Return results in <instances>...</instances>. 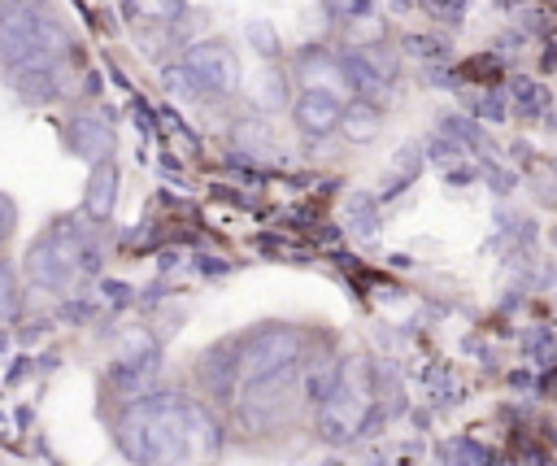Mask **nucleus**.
Wrapping results in <instances>:
<instances>
[{"mask_svg": "<svg viewBox=\"0 0 557 466\" xmlns=\"http://www.w3.org/2000/svg\"><path fill=\"white\" fill-rule=\"evenodd\" d=\"M9 87L26 105H52L74 91V83H65V61H22L9 70Z\"/></svg>", "mask_w": 557, "mask_h": 466, "instance_id": "5", "label": "nucleus"}, {"mask_svg": "<svg viewBox=\"0 0 557 466\" xmlns=\"http://www.w3.org/2000/svg\"><path fill=\"white\" fill-rule=\"evenodd\" d=\"M39 0H4L0 13V65L13 70L30 57V39H35V22H39Z\"/></svg>", "mask_w": 557, "mask_h": 466, "instance_id": "7", "label": "nucleus"}, {"mask_svg": "<svg viewBox=\"0 0 557 466\" xmlns=\"http://www.w3.org/2000/svg\"><path fill=\"white\" fill-rule=\"evenodd\" d=\"M296 74L305 78V87H318V91H331V96H352L348 91V78H344V70H339V57H331L326 48H305L300 57H296Z\"/></svg>", "mask_w": 557, "mask_h": 466, "instance_id": "11", "label": "nucleus"}, {"mask_svg": "<svg viewBox=\"0 0 557 466\" xmlns=\"http://www.w3.org/2000/svg\"><path fill=\"white\" fill-rule=\"evenodd\" d=\"M239 344L244 340H218V344H209L200 357H196V379L205 383V392L213 396V401H235V392H239Z\"/></svg>", "mask_w": 557, "mask_h": 466, "instance_id": "6", "label": "nucleus"}, {"mask_svg": "<svg viewBox=\"0 0 557 466\" xmlns=\"http://www.w3.org/2000/svg\"><path fill=\"white\" fill-rule=\"evenodd\" d=\"M161 83H165V87H170L174 96H183V100H196V105H200V100H209V96H205V87H200V78L191 74V65H187L183 57H178L174 65H165Z\"/></svg>", "mask_w": 557, "mask_h": 466, "instance_id": "17", "label": "nucleus"}, {"mask_svg": "<svg viewBox=\"0 0 557 466\" xmlns=\"http://www.w3.org/2000/svg\"><path fill=\"white\" fill-rule=\"evenodd\" d=\"M70 44H74V35H70L57 17H39L26 61H65V57H70Z\"/></svg>", "mask_w": 557, "mask_h": 466, "instance_id": "13", "label": "nucleus"}, {"mask_svg": "<svg viewBox=\"0 0 557 466\" xmlns=\"http://www.w3.org/2000/svg\"><path fill=\"white\" fill-rule=\"evenodd\" d=\"M117 183H122V174H117L113 157L109 161H96L87 170V183H83V218H91L96 226H104L113 218V209H117Z\"/></svg>", "mask_w": 557, "mask_h": 466, "instance_id": "10", "label": "nucleus"}, {"mask_svg": "<svg viewBox=\"0 0 557 466\" xmlns=\"http://www.w3.org/2000/svg\"><path fill=\"white\" fill-rule=\"evenodd\" d=\"M61 144H65V152L70 157H78V161H87V165H96V161H109L113 157V131H109V122L104 118H96V113H70L65 118V126H61Z\"/></svg>", "mask_w": 557, "mask_h": 466, "instance_id": "8", "label": "nucleus"}, {"mask_svg": "<svg viewBox=\"0 0 557 466\" xmlns=\"http://www.w3.org/2000/svg\"><path fill=\"white\" fill-rule=\"evenodd\" d=\"M126 9L152 26H174L187 17V0H126Z\"/></svg>", "mask_w": 557, "mask_h": 466, "instance_id": "15", "label": "nucleus"}, {"mask_svg": "<svg viewBox=\"0 0 557 466\" xmlns=\"http://www.w3.org/2000/svg\"><path fill=\"white\" fill-rule=\"evenodd\" d=\"M231 139H235L244 152H270V148H274V139H270V122H265L261 113L239 118V122L231 126Z\"/></svg>", "mask_w": 557, "mask_h": 466, "instance_id": "16", "label": "nucleus"}, {"mask_svg": "<svg viewBox=\"0 0 557 466\" xmlns=\"http://www.w3.org/2000/svg\"><path fill=\"white\" fill-rule=\"evenodd\" d=\"M331 17H366L374 9V0H326Z\"/></svg>", "mask_w": 557, "mask_h": 466, "instance_id": "23", "label": "nucleus"}, {"mask_svg": "<svg viewBox=\"0 0 557 466\" xmlns=\"http://www.w3.org/2000/svg\"><path fill=\"white\" fill-rule=\"evenodd\" d=\"M339 131L348 135V144H370V139L383 131V109H379V100H366V96H348V100H344V118H339Z\"/></svg>", "mask_w": 557, "mask_h": 466, "instance_id": "12", "label": "nucleus"}, {"mask_svg": "<svg viewBox=\"0 0 557 466\" xmlns=\"http://www.w3.org/2000/svg\"><path fill=\"white\" fill-rule=\"evenodd\" d=\"M183 396L174 392H139L117 418V444L139 466H183L191 457L183 427Z\"/></svg>", "mask_w": 557, "mask_h": 466, "instance_id": "1", "label": "nucleus"}, {"mask_svg": "<svg viewBox=\"0 0 557 466\" xmlns=\"http://www.w3.org/2000/svg\"><path fill=\"white\" fill-rule=\"evenodd\" d=\"M22 309V274L9 257H0V318H13Z\"/></svg>", "mask_w": 557, "mask_h": 466, "instance_id": "19", "label": "nucleus"}, {"mask_svg": "<svg viewBox=\"0 0 557 466\" xmlns=\"http://www.w3.org/2000/svg\"><path fill=\"white\" fill-rule=\"evenodd\" d=\"M17 231V205H13V196L9 192H0V248L9 244V235Z\"/></svg>", "mask_w": 557, "mask_h": 466, "instance_id": "22", "label": "nucleus"}, {"mask_svg": "<svg viewBox=\"0 0 557 466\" xmlns=\"http://www.w3.org/2000/svg\"><path fill=\"white\" fill-rule=\"evenodd\" d=\"M348 218H352V226H357L361 235H370V231H374V200H370L366 192H352V196H348Z\"/></svg>", "mask_w": 557, "mask_h": 466, "instance_id": "21", "label": "nucleus"}, {"mask_svg": "<svg viewBox=\"0 0 557 466\" xmlns=\"http://www.w3.org/2000/svg\"><path fill=\"white\" fill-rule=\"evenodd\" d=\"M183 61L191 65V74L200 78V87H205L209 100H231V96L244 87L239 57H235V48L222 44V39H196V44L183 52Z\"/></svg>", "mask_w": 557, "mask_h": 466, "instance_id": "4", "label": "nucleus"}, {"mask_svg": "<svg viewBox=\"0 0 557 466\" xmlns=\"http://www.w3.org/2000/svg\"><path fill=\"white\" fill-rule=\"evenodd\" d=\"M157 366H161V344L152 340V331L131 327V331H122V340L113 348V361L104 370V383L113 388V396H135V392L148 388V379L157 375Z\"/></svg>", "mask_w": 557, "mask_h": 466, "instance_id": "3", "label": "nucleus"}, {"mask_svg": "<svg viewBox=\"0 0 557 466\" xmlns=\"http://www.w3.org/2000/svg\"><path fill=\"white\" fill-rule=\"evenodd\" d=\"M244 39L257 48V57H265V61H274L278 52H283V39H278V30H274V22H265V17H252V22H244Z\"/></svg>", "mask_w": 557, "mask_h": 466, "instance_id": "18", "label": "nucleus"}, {"mask_svg": "<svg viewBox=\"0 0 557 466\" xmlns=\"http://www.w3.org/2000/svg\"><path fill=\"white\" fill-rule=\"evenodd\" d=\"M283 100H287L283 74H270V70H265V74H261V91H257V109H261V113H274Z\"/></svg>", "mask_w": 557, "mask_h": 466, "instance_id": "20", "label": "nucleus"}, {"mask_svg": "<svg viewBox=\"0 0 557 466\" xmlns=\"http://www.w3.org/2000/svg\"><path fill=\"white\" fill-rule=\"evenodd\" d=\"M305 353V335L296 327H257L244 344H239V383H252V379H265L283 366H296Z\"/></svg>", "mask_w": 557, "mask_h": 466, "instance_id": "2", "label": "nucleus"}, {"mask_svg": "<svg viewBox=\"0 0 557 466\" xmlns=\"http://www.w3.org/2000/svg\"><path fill=\"white\" fill-rule=\"evenodd\" d=\"M339 379H344V361L339 357H313L309 370H305V401L309 405H326L335 396Z\"/></svg>", "mask_w": 557, "mask_h": 466, "instance_id": "14", "label": "nucleus"}, {"mask_svg": "<svg viewBox=\"0 0 557 466\" xmlns=\"http://www.w3.org/2000/svg\"><path fill=\"white\" fill-rule=\"evenodd\" d=\"M339 118H344V100L331 96V91H318V87H305L296 100H292V122L305 139H326L331 131H339Z\"/></svg>", "mask_w": 557, "mask_h": 466, "instance_id": "9", "label": "nucleus"}]
</instances>
